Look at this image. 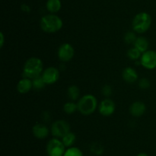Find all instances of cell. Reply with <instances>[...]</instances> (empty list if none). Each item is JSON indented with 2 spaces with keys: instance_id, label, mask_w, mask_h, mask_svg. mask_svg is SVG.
Instances as JSON below:
<instances>
[{
  "instance_id": "obj_11",
  "label": "cell",
  "mask_w": 156,
  "mask_h": 156,
  "mask_svg": "<svg viewBox=\"0 0 156 156\" xmlns=\"http://www.w3.org/2000/svg\"><path fill=\"white\" fill-rule=\"evenodd\" d=\"M129 111V113L134 117H141L146 113V106L143 101H135L130 105Z\"/></svg>"
},
{
  "instance_id": "obj_22",
  "label": "cell",
  "mask_w": 156,
  "mask_h": 156,
  "mask_svg": "<svg viewBox=\"0 0 156 156\" xmlns=\"http://www.w3.org/2000/svg\"><path fill=\"white\" fill-rule=\"evenodd\" d=\"M32 84H33V89H34L35 90H41L45 87V86L47 85L46 83L44 82V79H43L42 76H37V77L34 78L32 80Z\"/></svg>"
},
{
  "instance_id": "obj_29",
  "label": "cell",
  "mask_w": 156,
  "mask_h": 156,
  "mask_svg": "<svg viewBox=\"0 0 156 156\" xmlns=\"http://www.w3.org/2000/svg\"><path fill=\"white\" fill-rule=\"evenodd\" d=\"M5 44V35L2 32H0V47H2Z\"/></svg>"
},
{
  "instance_id": "obj_4",
  "label": "cell",
  "mask_w": 156,
  "mask_h": 156,
  "mask_svg": "<svg viewBox=\"0 0 156 156\" xmlns=\"http://www.w3.org/2000/svg\"><path fill=\"white\" fill-rule=\"evenodd\" d=\"M152 19L151 15L146 12L136 14L132 21V28L134 32L143 34L147 32L152 25Z\"/></svg>"
},
{
  "instance_id": "obj_21",
  "label": "cell",
  "mask_w": 156,
  "mask_h": 156,
  "mask_svg": "<svg viewBox=\"0 0 156 156\" xmlns=\"http://www.w3.org/2000/svg\"><path fill=\"white\" fill-rule=\"evenodd\" d=\"M126 54H127V57L129 58V59L134 61H139V60H140V58H141V56H142L141 52H140L138 49L136 48L135 47H130V48L127 50Z\"/></svg>"
},
{
  "instance_id": "obj_20",
  "label": "cell",
  "mask_w": 156,
  "mask_h": 156,
  "mask_svg": "<svg viewBox=\"0 0 156 156\" xmlns=\"http://www.w3.org/2000/svg\"><path fill=\"white\" fill-rule=\"evenodd\" d=\"M78 110V106L77 103L74 102V101H69V102H66L63 105V111L64 113H66L68 115L73 114L76 113Z\"/></svg>"
},
{
  "instance_id": "obj_30",
  "label": "cell",
  "mask_w": 156,
  "mask_h": 156,
  "mask_svg": "<svg viewBox=\"0 0 156 156\" xmlns=\"http://www.w3.org/2000/svg\"><path fill=\"white\" fill-rule=\"evenodd\" d=\"M66 70V67H65V64H60V66H59V70L60 71H62V70Z\"/></svg>"
},
{
  "instance_id": "obj_5",
  "label": "cell",
  "mask_w": 156,
  "mask_h": 156,
  "mask_svg": "<svg viewBox=\"0 0 156 156\" xmlns=\"http://www.w3.org/2000/svg\"><path fill=\"white\" fill-rule=\"evenodd\" d=\"M50 132L53 137L62 139L70 132V125L65 119H57L52 123Z\"/></svg>"
},
{
  "instance_id": "obj_28",
  "label": "cell",
  "mask_w": 156,
  "mask_h": 156,
  "mask_svg": "<svg viewBox=\"0 0 156 156\" xmlns=\"http://www.w3.org/2000/svg\"><path fill=\"white\" fill-rule=\"evenodd\" d=\"M21 9L23 12H25V13H30V11H31V9H30V6H28L27 4H22L21 6Z\"/></svg>"
},
{
  "instance_id": "obj_12",
  "label": "cell",
  "mask_w": 156,
  "mask_h": 156,
  "mask_svg": "<svg viewBox=\"0 0 156 156\" xmlns=\"http://www.w3.org/2000/svg\"><path fill=\"white\" fill-rule=\"evenodd\" d=\"M32 133L37 139H44L49 136L50 130L45 124L36 123L32 127Z\"/></svg>"
},
{
  "instance_id": "obj_26",
  "label": "cell",
  "mask_w": 156,
  "mask_h": 156,
  "mask_svg": "<svg viewBox=\"0 0 156 156\" xmlns=\"http://www.w3.org/2000/svg\"><path fill=\"white\" fill-rule=\"evenodd\" d=\"M139 87L142 90H148L150 87L151 83L148 78L143 77L139 80Z\"/></svg>"
},
{
  "instance_id": "obj_27",
  "label": "cell",
  "mask_w": 156,
  "mask_h": 156,
  "mask_svg": "<svg viewBox=\"0 0 156 156\" xmlns=\"http://www.w3.org/2000/svg\"><path fill=\"white\" fill-rule=\"evenodd\" d=\"M42 119L44 122H49L51 119V115L48 111H44L42 113Z\"/></svg>"
},
{
  "instance_id": "obj_17",
  "label": "cell",
  "mask_w": 156,
  "mask_h": 156,
  "mask_svg": "<svg viewBox=\"0 0 156 156\" xmlns=\"http://www.w3.org/2000/svg\"><path fill=\"white\" fill-rule=\"evenodd\" d=\"M67 95L71 101L79 100L80 96V89L76 85H71L67 89Z\"/></svg>"
},
{
  "instance_id": "obj_23",
  "label": "cell",
  "mask_w": 156,
  "mask_h": 156,
  "mask_svg": "<svg viewBox=\"0 0 156 156\" xmlns=\"http://www.w3.org/2000/svg\"><path fill=\"white\" fill-rule=\"evenodd\" d=\"M63 156H83V153L80 148L72 146L69 148H67Z\"/></svg>"
},
{
  "instance_id": "obj_8",
  "label": "cell",
  "mask_w": 156,
  "mask_h": 156,
  "mask_svg": "<svg viewBox=\"0 0 156 156\" xmlns=\"http://www.w3.org/2000/svg\"><path fill=\"white\" fill-rule=\"evenodd\" d=\"M140 61L145 69L154 70L156 68V51L154 50H146L142 54Z\"/></svg>"
},
{
  "instance_id": "obj_31",
  "label": "cell",
  "mask_w": 156,
  "mask_h": 156,
  "mask_svg": "<svg viewBox=\"0 0 156 156\" xmlns=\"http://www.w3.org/2000/svg\"><path fill=\"white\" fill-rule=\"evenodd\" d=\"M137 156H149V154H146V153L145 152H141L140 153V154H138V155Z\"/></svg>"
},
{
  "instance_id": "obj_2",
  "label": "cell",
  "mask_w": 156,
  "mask_h": 156,
  "mask_svg": "<svg viewBox=\"0 0 156 156\" xmlns=\"http://www.w3.org/2000/svg\"><path fill=\"white\" fill-rule=\"evenodd\" d=\"M40 25L42 31L46 33L53 34L59 32L63 26V21L56 14H47L41 18Z\"/></svg>"
},
{
  "instance_id": "obj_13",
  "label": "cell",
  "mask_w": 156,
  "mask_h": 156,
  "mask_svg": "<svg viewBox=\"0 0 156 156\" xmlns=\"http://www.w3.org/2000/svg\"><path fill=\"white\" fill-rule=\"evenodd\" d=\"M122 78L127 84H133L138 80V73L136 70L131 67H126L122 72Z\"/></svg>"
},
{
  "instance_id": "obj_19",
  "label": "cell",
  "mask_w": 156,
  "mask_h": 156,
  "mask_svg": "<svg viewBox=\"0 0 156 156\" xmlns=\"http://www.w3.org/2000/svg\"><path fill=\"white\" fill-rule=\"evenodd\" d=\"M90 151L92 154L94 155H101L105 151V148L103 145L100 143V142H93L91 145H90Z\"/></svg>"
},
{
  "instance_id": "obj_15",
  "label": "cell",
  "mask_w": 156,
  "mask_h": 156,
  "mask_svg": "<svg viewBox=\"0 0 156 156\" xmlns=\"http://www.w3.org/2000/svg\"><path fill=\"white\" fill-rule=\"evenodd\" d=\"M134 47L138 49L142 54L146 52V50H149V42L146 38L143 36H139L137 37L135 43H134Z\"/></svg>"
},
{
  "instance_id": "obj_7",
  "label": "cell",
  "mask_w": 156,
  "mask_h": 156,
  "mask_svg": "<svg viewBox=\"0 0 156 156\" xmlns=\"http://www.w3.org/2000/svg\"><path fill=\"white\" fill-rule=\"evenodd\" d=\"M57 56L61 62H69L73 60L75 56L74 47L69 43H63L58 48Z\"/></svg>"
},
{
  "instance_id": "obj_18",
  "label": "cell",
  "mask_w": 156,
  "mask_h": 156,
  "mask_svg": "<svg viewBox=\"0 0 156 156\" xmlns=\"http://www.w3.org/2000/svg\"><path fill=\"white\" fill-rule=\"evenodd\" d=\"M62 143L64 144V145L66 146V148H69V147L73 146V145L75 144L76 141V136L74 132L70 131L69 132L67 133L66 136H64L61 139Z\"/></svg>"
},
{
  "instance_id": "obj_14",
  "label": "cell",
  "mask_w": 156,
  "mask_h": 156,
  "mask_svg": "<svg viewBox=\"0 0 156 156\" xmlns=\"http://www.w3.org/2000/svg\"><path fill=\"white\" fill-rule=\"evenodd\" d=\"M31 89H33V84H32V80L29 78H21L17 84V90L21 94L27 93L30 91Z\"/></svg>"
},
{
  "instance_id": "obj_6",
  "label": "cell",
  "mask_w": 156,
  "mask_h": 156,
  "mask_svg": "<svg viewBox=\"0 0 156 156\" xmlns=\"http://www.w3.org/2000/svg\"><path fill=\"white\" fill-rule=\"evenodd\" d=\"M46 150L48 156H63L66 151V146L62 140L54 137L47 142Z\"/></svg>"
},
{
  "instance_id": "obj_10",
  "label": "cell",
  "mask_w": 156,
  "mask_h": 156,
  "mask_svg": "<svg viewBox=\"0 0 156 156\" xmlns=\"http://www.w3.org/2000/svg\"><path fill=\"white\" fill-rule=\"evenodd\" d=\"M98 112L103 116H111L116 110V104L110 98H105L98 104Z\"/></svg>"
},
{
  "instance_id": "obj_9",
  "label": "cell",
  "mask_w": 156,
  "mask_h": 156,
  "mask_svg": "<svg viewBox=\"0 0 156 156\" xmlns=\"http://www.w3.org/2000/svg\"><path fill=\"white\" fill-rule=\"evenodd\" d=\"M41 76L47 85H52L59 80L60 76V70L59 69L51 66L44 69Z\"/></svg>"
},
{
  "instance_id": "obj_1",
  "label": "cell",
  "mask_w": 156,
  "mask_h": 156,
  "mask_svg": "<svg viewBox=\"0 0 156 156\" xmlns=\"http://www.w3.org/2000/svg\"><path fill=\"white\" fill-rule=\"evenodd\" d=\"M44 71V63L42 60L37 57L28 58L23 66V77H27L33 80L39 76Z\"/></svg>"
},
{
  "instance_id": "obj_25",
  "label": "cell",
  "mask_w": 156,
  "mask_h": 156,
  "mask_svg": "<svg viewBox=\"0 0 156 156\" xmlns=\"http://www.w3.org/2000/svg\"><path fill=\"white\" fill-rule=\"evenodd\" d=\"M101 93L105 98H110L113 93V88L109 84H105L101 88Z\"/></svg>"
},
{
  "instance_id": "obj_16",
  "label": "cell",
  "mask_w": 156,
  "mask_h": 156,
  "mask_svg": "<svg viewBox=\"0 0 156 156\" xmlns=\"http://www.w3.org/2000/svg\"><path fill=\"white\" fill-rule=\"evenodd\" d=\"M46 8L50 13H57L62 8L61 0H47L46 3Z\"/></svg>"
},
{
  "instance_id": "obj_3",
  "label": "cell",
  "mask_w": 156,
  "mask_h": 156,
  "mask_svg": "<svg viewBox=\"0 0 156 156\" xmlns=\"http://www.w3.org/2000/svg\"><path fill=\"white\" fill-rule=\"evenodd\" d=\"M78 111L83 116H90L98 108V99L93 94H85L81 96L77 102Z\"/></svg>"
},
{
  "instance_id": "obj_24",
  "label": "cell",
  "mask_w": 156,
  "mask_h": 156,
  "mask_svg": "<svg viewBox=\"0 0 156 156\" xmlns=\"http://www.w3.org/2000/svg\"><path fill=\"white\" fill-rule=\"evenodd\" d=\"M136 38L137 37L136 35V33L133 32H127L123 37L125 43L127 44H134Z\"/></svg>"
}]
</instances>
